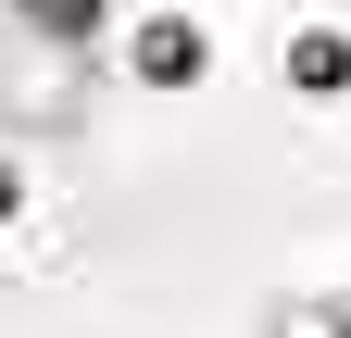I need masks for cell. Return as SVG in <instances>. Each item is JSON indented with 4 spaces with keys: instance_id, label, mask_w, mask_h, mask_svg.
Segmentation results:
<instances>
[{
    "instance_id": "obj_1",
    "label": "cell",
    "mask_w": 351,
    "mask_h": 338,
    "mask_svg": "<svg viewBox=\"0 0 351 338\" xmlns=\"http://www.w3.org/2000/svg\"><path fill=\"white\" fill-rule=\"evenodd\" d=\"M88 113H101V51L0 13V138L13 151H75Z\"/></svg>"
},
{
    "instance_id": "obj_2",
    "label": "cell",
    "mask_w": 351,
    "mask_h": 338,
    "mask_svg": "<svg viewBox=\"0 0 351 338\" xmlns=\"http://www.w3.org/2000/svg\"><path fill=\"white\" fill-rule=\"evenodd\" d=\"M138 75H151V88L201 75V25H189V13H151V25H138Z\"/></svg>"
},
{
    "instance_id": "obj_3",
    "label": "cell",
    "mask_w": 351,
    "mask_h": 338,
    "mask_svg": "<svg viewBox=\"0 0 351 338\" xmlns=\"http://www.w3.org/2000/svg\"><path fill=\"white\" fill-rule=\"evenodd\" d=\"M0 13H25V25H51V38H101V0H0Z\"/></svg>"
},
{
    "instance_id": "obj_4",
    "label": "cell",
    "mask_w": 351,
    "mask_h": 338,
    "mask_svg": "<svg viewBox=\"0 0 351 338\" xmlns=\"http://www.w3.org/2000/svg\"><path fill=\"white\" fill-rule=\"evenodd\" d=\"M25 213V163H13V138H0V226Z\"/></svg>"
}]
</instances>
